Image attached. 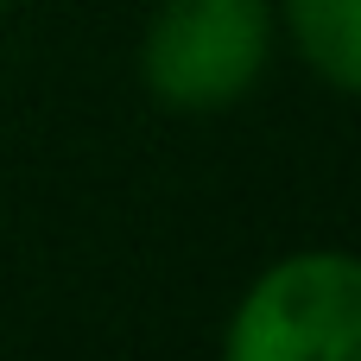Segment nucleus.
<instances>
[{
    "label": "nucleus",
    "mask_w": 361,
    "mask_h": 361,
    "mask_svg": "<svg viewBox=\"0 0 361 361\" xmlns=\"http://www.w3.org/2000/svg\"><path fill=\"white\" fill-rule=\"evenodd\" d=\"M0 6H6V0H0Z\"/></svg>",
    "instance_id": "nucleus-4"
},
{
    "label": "nucleus",
    "mask_w": 361,
    "mask_h": 361,
    "mask_svg": "<svg viewBox=\"0 0 361 361\" xmlns=\"http://www.w3.org/2000/svg\"><path fill=\"white\" fill-rule=\"evenodd\" d=\"M286 19L305 63L324 82L361 95V0H286Z\"/></svg>",
    "instance_id": "nucleus-3"
},
{
    "label": "nucleus",
    "mask_w": 361,
    "mask_h": 361,
    "mask_svg": "<svg viewBox=\"0 0 361 361\" xmlns=\"http://www.w3.org/2000/svg\"><path fill=\"white\" fill-rule=\"evenodd\" d=\"M267 63V0H165L140 70L146 89L178 114L228 108Z\"/></svg>",
    "instance_id": "nucleus-2"
},
{
    "label": "nucleus",
    "mask_w": 361,
    "mask_h": 361,
    "mask_svg": "<svg viewBox=\"0 0 361 361\" xmlns=\"http://www.w3.org/2000/svg\"><path fill=\"white\" fill-rule=\"evenodd\" d=\"M222 349L235 361H361V260L317 247L267 267Z\"/></svg>",
    "instance_id": "nucleus-1"
}]
</instances>
